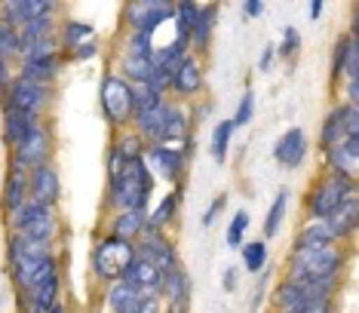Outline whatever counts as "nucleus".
I'll return each instance as SVG.
<instances>
[{"mask_svg": "<svg viewBox=\"0 0 359 313\" xmlns=\"http://www.w3.org/2000/svg\"><path fill=\"white\" fill-rule=\"evenodd\" d=\"M6 265H10L15 292H25L43 277H50L53 270H59L62 258L55 252V246L34 243L19 230H10V237H6Z\"/></svg>", "mask_w": 359, "mask_h": 313, "instance_id": "f257e3e1", "label": "nucleus"}, {"mask_svg": "<svg viewBox=\"0 0 359 313\" xmlns=\"http://www.w3.org/2000/svg\"><path fill=\"white\" fill-rule=\"evenodd\" d=\"M157 175L151 172L148 160H129L123 169L108 175V187H104V209H151V194Z\"/></svg>", "mask_w": 359, "mask_h": 313, "instance_id": "f03ea898", "label": "nucleus"}, {"mask_svg": "<svg viewBox=\"0 0 359 313\" xmlns=\"http://www.w3.org/2000/svg\"><path fill=\"white\" fill-rule=\"evenodd\" d=\"M99 105H102V114L111 126L117 129H126L133 126V117H135V86L129 84L123 74L117 71H108L99 84Z\"/></svg>", "mask_w": 359, "mask_h": 313, "instance_id": "7ed1b4c3", "label": "nucleus"}, {"mask_svg": "<svg viewBox=\"0 0 359 313\" xmlns=\"http://www.w3.org/2000/svg\"><path fill=\"white\" fill-rule=\"evenodd\" d=\"M350 194H356V181L338 172H323L313 181V187L304 197V212L307 218H329L334 212V206H341Z\"/></svg>", "mask_w": 359, "mask_h": 313, "instance_id": "20e7f679", "label": "nucleus"}, {"mask_svg": "<svg viewBox=\"0 0 359 313\" xmlns=\"http://www.w3.org/2000/svg\"><path fill=\"white\" fill-rule=\"evenodd\" d=\"M133 255H135V243L104 234V237H99V243L93 246V252H89V270H93V277L99 279L102 286H108L114 279H120L123 267L133 261Z\"/></svg>", "mask_w": 359, "mask_h": 313, "instance_id": "39448f33", "label": "nucleus"}, {"mask_svg": "<svg viewBox=\"0 0 359 313\" xmlns=\"http://www.w3.org/2000/svg\"><path fill=\"white\" fill-rule=\"evenodd\" d=\"M53 102H55L53 86L34 84V80H25V77H19V74H13L10 86L0 93L4 111H22V114H34V117H46Z\"/></svg>", "mask_w": 359, "mask_h": 313, "instance_id": "423d86ee", "label": "nucleus"}, {"mask_svg": "<svg viewBox=\"0 0 359 313\" xmlns=\"http://www.w3.org/2000/svg\"><path fill=\"white\" fill-rule=\"evenodd\" d=\"M344 246H329V249H292L285 261V274H304V277H344L347 267Z\"/></svg>", "mask_w": 359, "mask_h": 313, "instance_id": "0eeeda50", "label": "nucleus"}, {"mask_svg": "<svg viewBox=\"0 0 359 313\" xmlns=\"http://www.w3.org/2000/svg\"><path fill=\"white\" fill-rule=\"evenodd\" d=\"M344 135H359V105L338 102L325 114L320 123V135H316V147L329 151L332 145H338Z\"/></svg>", "mask_w": 359, "mask_h": 313, "instance_id": "6e6552de", "label": "nucleus"}, {"mask_svg": "<svg viewBox=\"0 0 359 313\" xmlns=\"http://www.w3.org/2000/svg\"><path fill=\"white\" fill-rule=\"evenodd\" d=\"M144 160L154 175H160L169 185H184V172L191 166V160L178 145H163V142H148L144 147Z\"/></svg>", "mask_w": 359, "mask_h": 313, "instance_id": "1a4fd4ad", "label": "nucleus"}, {"mask_svg": "<svg viewBox=\"0 0 359 313\" xmlns=\"http://www.w3.org/2000/svg\"><path fill=\"white\" fill-rule=\"evenodd\" d=\"M53 126L50 123H40V126L31 133L22 145H15L13 147V160H10V166L15 169H22V172H31V169H37V166H43V163H50L53 160Z\"/></svg>", "mask_w": 359, "mask_h": 313, "instance_id": "9d476101", "label": "nucleus"}, {"mask_svg": "<svg viewBox=\"0 0 359 313\" xmlns=\"http://www.w3.org/2000/svg\"><path fill=\"white\" fill-rule=\"evenodd\" d=\"M203 93H206L203 62H200V55L187 53L184 59L178 62V68L172 71V89H169V95H172L175 102H197Z\"/></svg>", "mask_w": 359, "mask_h": 313, "instance_id": "9b49d317", "label": "nucleus"}, {"mask_svg": "<svg viewBox=\"0 0 359 313\" xmlns=\"http://www.w3.org/2000/svg\"><path fill=\"white\" fill-rule=\"evenodd\" d=\"M307 156H310V138H307V133L301 126L285 129V133L273 142V160H276V166H283V169H289V172L304 166Z\"/></svg>", "mask_w": 359, "mask_h": 313, "instance_id": "f8f14e48", "label": "nucleus"}, {"mask_svg": "<svg viewBox=\"0 0 359 313\" xmlns=\"http://www.w3.org/2000/svg\"><path fill=\"white\" fill-rule=\"evenodd\" d=\"M62 298V267L53 270L50 277H43L31 289L19 292V307L22 313H46L55 301Z\"/></svg>", "mask_w": 359, "mask_h": 313, "instance_id": "ddd939ff", "label": "nucleus"}, {"mask_svg": "<svg viewBox=\"0 0 359 313\" xmlns=\"http://www.w3.org/2000/svg\"><path fill=\"white\" fill-rule=\"evenodd\" d=\"M191 129H194V120H191V114H187L184 102L166 98V111H163V120H160L157 142H163V145H182L184 138L194 135Z\"/></svg>", "mask_w": 359, "mask_h": 313, "instance_id": "4468645a", "label": "nucleus"}, {"mask_svg": "<svg viewBox=\"0 0 359 313\" xmlns=\"http://www.w3.org/2000/svg\"><path fill=\"white\" fill-rule=\"evenodd\" d=\"M135 255L148 258L151 265L160 270V274H166L169 267L182 265V261H178V249H175V243L169 240L166 234H142V237L135 240Z\"/></svg>", "mask_w": 359, "mask_h": 313, "instance_id": "2eb2a0df", "label": "nucleus"}, {"mask_svg": "<svg viewBox=\"0 0 359 313\" xmlns=\"http://www.w3.org/2000/svg\"><path fill=\"white\" fill-rule=\"evenodd\" d=\"M123 283H129L133 289L142 295V298H160V283H163V274L157 267L151 265L148 258H142V255H133V261L123 267V274H120Z\"/></svg>", "mask_w": 359, "mask_h": 313, "instance_id": "dca6fc26", "label": "nucleus"}, {"mask_svg": "<svg viewBox=\"0 0 359 313\" xmlns=\"http://www.w3.org/2000/svg\"><path fill=\"white\" fill-rule=\"evenodd\" d=\"M323 156L325 172H338V175L359 181V135H344L338 145L323 151Z\"/></svg>", "mask_w": 359, "mask_h": 313, "instance_id": "f3484780", "label": "nucleus"}, {"mask_svg": "<svg viewBox=\"0 0 359 313\" xmlns=\"http://www.w3.org/2000/svg\"><path fill=\"white\" fill-rule=\"evenodd\" d=\"M65 68V53H53V55H22L19 59V77L34 80V84H46L53 86L59 80V74Z\"/></svg>", "mask_w": 359, "mask_h": 313, "instance_id": "a211bd4d", "label": "nucleus"}, {"mask_svg": "<svg viewBox=\"0 0 359 313\" xmlns=\"http://www.w3.org/2000/svg\"><path fill=\"white\" fill-rule=\"evenodd\" d=\"M182 197H184V185H175L172 191H166L157 200V206L148 209V221H144L142 234H166V227L175 221L178 209H182Z\"/></svg>", "mask_w": 359, "mask_h": 313, "instance_id": "6ab92c4d", "label": "nucleus"}, {"mask_svg": "<svg viewBox=\"0 0 359 313\" xmlns=\"http://www.w3.org/2000/svg\"><path fill=\"white\" fill-rule=\"evenodd\" d=\"M28 197H34V200H40V203L59 206V200H62V178H59V169H55L53 163H43V166L28 172Z\"/></svg>", "mask_w": 359, "mask_h": 313, "instance_id": "aec40b11", "label": "nucleus"}, {"mask_svg": "<svg viewBox=\"0 0 359 313\" xmlns=\"http://www.w3.org/2000/svg\"><path fill=\"white\" fill-rule=\"evenodd\" d=\"M215 22H218V4L209 0V4H200L197 10V19H194V28H191V53L194 55H206L209 46H212V34H215Z\"/></svg>", "mask_w": 359, "mask_h": 313, "instance_id": "412c9836", "label": "nucleus"}, {"mask_svg": "<svg viewBox=\"0 0 359 313\" xmlns=\"http://www.w3.org/2000/svg\"><path fill=\"white\" fill-rule=\"evenodd\" d=\"M329 246H338V237H334V230L329 227V221L325 218H307L304 225H301V230L295 234L292 249H329Z\"/></svg>", "mask_w": 359, "mask_h": 313, "instance_id": "4be33fe9", "label": "nucleus"}, {"mask_svg": "<svg viewBox=\"0 0 359 313\" xmlns=\"http://www.w3.org/2000/svg\"><path fill=\"white\" fill-rule=\"evenodd\" d=\"M144 221H148V209H117V212H111L104 234L135 243L144 230Z\"/></svg>", "mask_w": 359, "mask_h": 313, "instance_id": "5701e85b", "label": "nucleus"}, {"mask_svg": "<svg viewBox=\"0 0 359 313\" xmlns=\"http://www.w3.org/2000/svg\"><path fill=\"white\" fill-rule=\"evenodd\" d=\"M329 227L334 230L338 243H350L356 237V227H359V194H350L341 206H334V212L329 218Z\"/></svg>", "mask_w": 359, "mask_h": 313, "instance_id": "b1692460", "label": "nucleus"}, {"mask_svg": "<svg viewBox=\"0 0 359 313\" xmlns=\"http://www.w3.org/2000/svg\"><path fill=\"white\" fill-rule=\"evenodd\" d=\"M28 200V172L10 166V175L0 181V212L10 215Z\"/></svg>", "mask_w": 359, "mask_h": 313, "instance_id": "393cba45", "label": "nucleus"}, {"mask_svg": "<svg viewBox=\"0 0 359 313\" xmlns=\"http://www.w3.org/2000/svg\"><path fill=\"white\" fill-rule=\"evenodd\" d=\"M40 123H43V117H34V114L4 111V145L13 151L15 145H22L31 133H34Z\"/></svg>", "mask_w": 359, "mask_h": 313, "instance_id": "a878e982", "label": "nucleus"}, {"mask_svg": "<svg viewBox=\"0 0 359 313\" xmlns=\"http://www.w3.org/2000/svg\"><path fill=\"white\" fill-rule=\"evenodd\" d=\"M53 215H59V212H55V206L40 203V200H34V197H28L19 209L6 215V227H10V230H25V227L37 225V221H43V218H53Z\"/></svg>", "mask_w": 359, "mask_h": 313, "instance_id": "bb28decb", "label": "nucleus"}, {"mask_svg": "<svg viewBox=\"0 0 359 313\" xmlns=\"http://www.w3.org/2000/svg\"><path fill=\"white\" fill-rule=\"evenodd\" d=\"M104 307H108V313H135L142 307V295L123 279H114L104 286Z\"/></svg>", "mask_w": 359, "mask_h": 313, "instance_id": "cd10ccee", "label": "nucleus"}, {"mask_svg": "<svg viewBox=\"0 0 359 313\" xmlns=\"http://www.w3.org/2000/svg\"><path fill=\"white\" fill-rule=\"evenodd\" d=\"M307 304H310V298L298 289L295 283H292V279H280V283H276V289H273V295H271L273 313H304Z\"/></svg>", "mask_w": 359, "mask_h": 313, "instance_id": "c85d7f7f", "label": "nucleus"}, {"mask_svg": "<svg viewBox=\"0 0 359 313\" xmlns=\"http://www.w3.org/2000/svg\"><path fill=\"white\" fill-rule=\"evenodd\" d=\"M53 34H59V22H55V15H40V19L22 22L19 25V55L25 53L28 46H34L37 40L53 37Z\"/></svg>", "mask_w": 359, "mask_h": 313, "instance_id": "c756f323", "label": "nucleus"}, {"mask_svg": "<svg viewBox=\"0 0 359 313\" xmlns=\"http://www.w3.org/2000/svg\"><path fill=\"white\" fill-rule=\"evenodd\" d=\"M240 261L246 267V274H261L271 265V246H267V240H246L240 246Z\"/></svg>", "mask_w": 359, "mask_h": 313, "instance_id": "7c9ffc66", "label": "nucleus"}, {"mask_svg": "<svg viewBox=\"0 0 359 313\" xmlns=\"http://www.w3.org/2000/svg\"><path fill=\"white\" fill-rule=\"evenodd\" d=\"M236 135V126L233 120H218L212 126V135H209V154L215 163H224L227 160V151H231V142Z\"/></svg>", "mask_w": 359, "mask_h": 313, "instance_id": "2f4dec72", "label": "nucleus"}, {"mask_svg": "<svg viewBox=\"0 0 359 313\" xmlns=\"http://www.w3.org/2000/svg\"><path fill=\"white\" fill-rule=\"evenodd\" d=\"M285 215H289V191H276V197L271 200V206H267V215H264V240H273L276 234H280L283 221Z\"/></svg>", "mask_w": 359, "mask_h": 313, "instance_id": "473e14b6", "label": "nucleus"}, {"mask_svg": "<svg viewBox=\"0 0 359 313\" xmlns=\"http://www.w3.org/2000/svg\"><path fill=\"white\" fill-rule=\"evenodd\" d=\"M95 37V28L89 22H80V19H65L62 28H59V44H62V53L74 49L77 44L83 40H93Z\"/></svg>", "mask_w": 359, "mask_h": 313, "instance_id": "72a5a7b5", "label": "nucleus"}, {"mask_svg": "<svg viewBox=\"0 0 359 313\" xmlns=\"http://www.w3.org/2000/svg\"><path fill=\"white\" fill-rule=\"evenodd\" d=\"M154 34H144V31H126L123 40V59H142V62H154Z\"/></svg>", "mask_w": 359, "mask_h": 313, "instance_id": "f704fd0d", "label": "nucleus"}, {"mask_svg": "<svg viewBox=\"0 0 359 313\" xmlns=\"http://www.w3.org/2000/svg\"><path fill=\"white\" fill-rule=\"evenodd\" d=\"M197 10H200V0H175V6H172V22H175V37H178V40H187V37H191L194 19H197ZM187 46H191V44H187Z\"/></svg>", "mask_w": 359, "mask_h": 313, "instance_id": "c9c22d12", "label": "nucleus"}, {"mask_svg": "<svg viewBox=\"0 0 359 313\" xmlns=\"http://www.w3.org/2000/svg\"><path fill=\"white\" fill-rule=\"evenodd\" d=\"M111 147H114V151H117V154L129 163V160H142V156H144V147H148V142H144V138L138 135L133 126H126L123 133H117V138H114V145H111Z\"/></svg>", "mask_w": 359, "mask_h": 313, "instance_id": "e433bc0d", "label": "nucleus"}, {"mask_svg": "<svg viewBox=\"0 0 359 313\" xmlns=\"http://www.w3.org/2000/svg\"><path fill=\"white\" fill-rule=\"evenodd\" d=\"M187 53H191L187 40L172 37L166 46H157V49H154V65H157V68H166V71H175L178 62H182Z\"/></svg>", "mask_w": 359, "mask_h": 313, "instance_id": "4c0bfd02", "label": "nucleus"}, {"mask_svg": "<svg viewBox=\"0 0 359 313\" xmlns=\"http://www.w3.org/2000/svg\"><path fill=\"white\" fill-rule=\"evenodd\" d=\"M249 225H252L249 212H246V209H236V212H233V218H231V225H227L224 243L231 246V249H240V246L246 243V230H249Z\"/></svg>", "mask_w": 359, "mask_h": 313, "instance_id": "58836bf2", "label": "nucleus"}, {"mask_svg": "<svg viewBox=\"0 0 359 313\" xmlns=\"http://www.w3.org/2000/svg\"><path fill=\"white\" fill-rule=\"evenodd\" d=\"M350 40H353V34H338V40H334L332 46V84H341V77H344V62H347V49H350Z\"/></svg>", "mask_w": 359, "mask_h": 313, "instance_id": "ea45409f", "label": "nucleus"}, {"mask_svg": "<svg viewBox=\"0 0 359 313\" xmlns=\"http://www.w3.org/2000/svg\"><path fill=\"white\" fill-rule=\"evenodd\" d=\"M0 55L13 65L19 62V28L15 25L0 22Z\"/></svg>", "mask_w": 359, "mask_h": 313, "instance_id": "a19ab883", "label": "nucleus"}, {"mask_svg": "<svg viewBox=\"0 0 359 313\" xmlns=\"http://www.w3.org/2000/svg\"><path fill=\"white\" fill-rule=\"evenodd\" d=\"M166 98H169V95H163V93H157V89L138 84V86H135V117H138V114H148V111H154V108H160ZM135 117H133V120H135Z\"/></svg>", "mask_w": 359, "mask_h": 313, "instance_id": "79ce46f5", "label": "nucleus"}, {"mask_svg": "<svg viewBox=\"0 0 359 313\" xmlns=\"http://www.w3.org/2000/svg\"><path fill=\"white\" fill-rule=\"evenodd\" d=\"M273 46H276V59H285V62L295 59V55L301 53V31L289 25V28L283 31V40L280 44H273Z\"/></svg>", "mask_w": 359, "mask_h": 313, "instance_id": "37998d69", "label": "nucleus"}, {"mask_svg": "<svg viewBox=\"0 0 359 313\" xmlns=\"http://www.w3.org/2000/svg\"><path fill=\"white\" fill-rule=\"evenodd\" d=\"M148 10H151V6L142 4V0H126V4H123V25H126V31H138V28H142Z\"/></svg>", "mask_w": 359, "mask_h": 313, "instance_id": "c03bdc74", "label": "nucleus"}, {"mask_svg": "<svg viewBox=\"0 0 359 313\" xmlns=\"http://www.w3.org/2000/svg\"><path fill=\"white\" fill-rule=\"evenodd\" d=\"M252 117H255V93L252 89H246L243 93V98H240V105H236V111H233V126L236 129H243L246 123H252Z\"/></svg>", "mask_w": 359, "mask_h": 313, "instance_id": "a18cd8bd", "label": "nucleus"}, {"mask_svg": "<svg viewBox=\"0 0 359 313\" xmlns=\"http://www.w3.org/2000/svg\"><path fill=\"white\" fill-rule=\"evenodd\" d=\"M99 53H102V46H99V40H83V44H77L74 49H68V59L71 62H77V65H83V62H93V59H99Z\"/></svg>", "mask_w": 359, "mask_h": 313, "instance_id": "49530a36", "label": "nucleus"}, {"mask_svg": "<svg viewBox=\"0 0 359 313\" xmlns=\"http://www.w3.org/2000/svg\"><path fill=\"white\" fill-rule=\"evenodd\" d=\"M144 86H151V89H157V93L169 95V89H172V71H166V68H157V65H151V74L144 77Z\"/></svg>", "mask_w": 359, "mask_h": 313, "instance_id": "de8ad7c7", "label": "nucleus"}, {"mask_svg": "<svg viewBox=\"0 0 359 313\" xmlns=\"http://www.w3.org/2000/svg\"><path fill=\"white\" fill-rule=\"evenodd\" d=\"M224 209H227V194H218L215 200L209 203V209L203 212V227H212V225H215V218L222 215Z\"/></svg>", "mask_w": 359, "mask_h": 313, "instance_id": "09e8293b", "label": "nucleus"}, {"mask_svg": "<svg viewBox=\"0 0 359 313\" xmlns=\"http://www.w3.org/2000/svg\"><path fill=\"white\" fill-rule=\"evenodd\" d=\"M347 77H359V40L356 37L350 40L347 62H344V77H341V80H347Z\"/></svg>", "mask_w": 359, "mask_h": 313, "instance_id": "8fccbe9b", "label": "nucleus"}, {"mask_svg": "<svg viewBox=\"0 0 359 313\" xmlns=\"http://www.w3.org/2000/svg\"><path fill=\"white\" fill-rule=\"evenodd\" d=\"M258 277V283H255V295H252V310H258L261 307V298H264V289H267V279H271V265H267Z\"/></svg>", "mask_w": 359, "mask_h": 313, "instance_id": "3c124183", "label": "nucleus"}, {"mask_svg": "<svg viewBox=\"0 0 359 313\" xmlns=\"http://www.w3.org/2000/svg\"><path fill=\"white\" fill-rule=\"evenodd\" d=\"M273 62H276V46L273 44H264V49H261V55H258V71L267 74V71L273 68Z\"/></svg>", "mask_w": 359, "mask_h": 313, "instance_id": "603ef678", "label": "nucleus"}, {"mask_svg": "<svg viewBox=\"0 0 359 313\" xmlns=\"http://www.w3.org/2000/svg\"><path fill=\"white\" fill-rule=\"evenodd\" d=\"M264 13V0H243V15L246 19H258Z\"/></svg>", "mask_w": 359, "mask_h": 313, "instance_id": "864d4df0", "label": "nucleus"}, {"mask_svg": "<svg viewBox=\"0 0 359 313\" xmlns=\"http://www.w3.org/2000/svg\"><path fill=\"white\" fill-rule=\"evenodd\" d=\"M344 93L350 105H359V77H347L344 80Z\"/></svg>", "mask_w": 359, "mask_h": 313, "instance_id": "5fc2aeb1", "label": "nucleus"}, {"mask_svg": "<svg viewBox=\"0 0 359 313\" xmlns=\"http://www.w3.org/2000/svg\"><path fill=\"white\" fill-rule=\"evenodd\" d=\"M10 80H13V62H6L4 55H0V93L10 86Z\"/></svg>", "mask_w": 359, "mask_h": 313, "instance_id": "6e6d98bb", "label": "nucleus"}, {"mask_svg": "<svg viewBox=\"0 0 359 313\" xmlns=\"http://www.w3.org/2000/svg\"><path fill=\"white\" fill-rule=\"evenodd\" d=\"M325 10V0H307V19L310 22H320Z\"/></svg>", "mask_w": 359, "mask_h": 313, "instance_id": "4d7b16f0", "label": "nucleus"}, {"mask_svg": "<svg viewBox=\"0 0 359 313\" xmlns=\"http://www.w3.org/2000/svg\"><path fill=\"white\" fill-rule=\"evenodd\" d=\"M236 277H240V270H236V267H227L224 274H222V286H224V292H236Z\"/></svg>", "mask_w": 359, "mask_h": 313, "instance_id": "13d9d810", "label": "nucleus"}, {"mask_svg": "<svg viewBox=\"0 0 359 313\" xmlns=\"http://www.w3.org/2000/svg\"><path fill=\"white\" fill-rule=\"evenodd\" d=\"M135 313H163V301L160 298H142V307Z\"/></svg>", "mask_w": 359, "mask_h": 313, "instance_id": "bf43d9fd", "label": "nucleus"}, {"mask_svg": "<svg viewBox=\"0 0 359 313\" xmlns=\"http://www.w3.org/2000/svg\"><path fill=\"white\" fill-rule=\"evenodd\" d=\"M209 111H212V102H209V98H203V102H197V108H194L191 120H194V123H197V120H206Z\"/></svg>", "mask_w": 359, "mask_h": 313, "instance_id": "052dcab7", "label": "nucleus"}, {"mask_svg": "<svg viewBox=\"0 0 359 313\" xmlns=\"http://www.w3.org/2000/svg\"><path fill=\"white\" fill-rule=\"evenodd\" d=\"M46 313H68V304H65V298H59V301H55V304H53V307L46 310Z\"/></svg>", "mask_w": 359, "mask_h": 313, "instance_id": "680f3d73", "label": "nucleus"}]
</instances>
